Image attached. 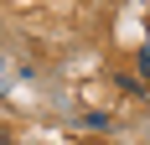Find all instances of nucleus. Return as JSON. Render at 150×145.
<instances>
[{
    "mask_svg": "<svg viewBox=\"0 0 150 145\" xmlns=\"http://www.w3.org/2000/svg\"><path fill=\"white\" fill-rule=\"evenodd\" d=\"M83 130H109V114H83Z\"/></svg>",
    "mask_w": 150,
    "mask_h": 145,
    "instance_id": "1",
    "label": "nucleus"
},
{
    "mask_svg": "<svg viewBox=\"0 0 150 145\" xmlns=\"http://www.w3.org/2000/svg\"><path fill=\"white\" fill-rule=\"evenodd\" d=\"M140 78H150V42H145V52H140Z\"/></svg>",
    "mask_w": 150,
    "mask_h": 145,
    "instance_id": "2",
    "label": "nucleus"
}]
</instances>
